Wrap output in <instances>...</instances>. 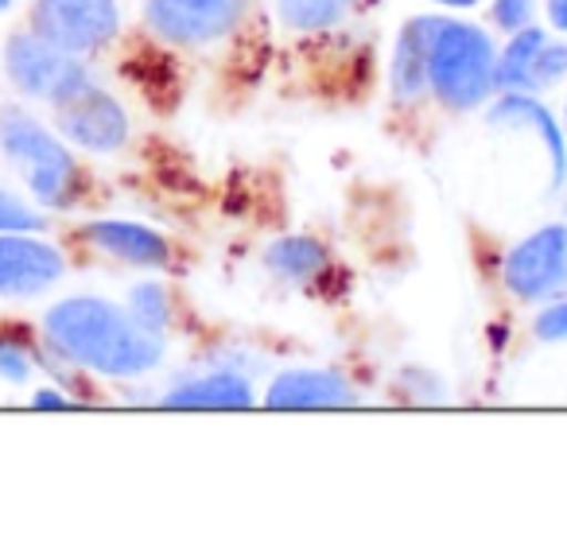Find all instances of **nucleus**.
Wrapping results in <instances>:
<instances>
[{
  "instance_id": "412c9836",
  "label": "nucleus",
  "mask_w": 567,
  "mask_h": 536,
  "mask_svg": "<svg viewBox=\"0 0 567 536\" xmlns=\"http://www.w3.org/2000/svg\"><path fill=\"white\" fill-rule=\"evenodd\" d=\"M528 12H533V0H497L494 4V20L502 28H525Z\"/></svg>"
},
{
  "instance_id": "ddd939ff",
  "label": "nucleus",
  "mask_w": 567,
  "mask_h": 536,
  "mask_svg": "<svg viewBox=\"0 0 567 536\" xmlns=\"http://www.w3.org/2000/svg\"><path fill=\"white\" fill-rule=\"evenodd\" d=\"M86 237L102 249L117 252L128 265H164L167 245L159 234H152L148 226H136V221H97L86 229Z\"/></svg>"
},
{
  "instance_id": "f03ea898",
  "label": "nucleus",
  "mask_w": 567,
  "mask_h": 536,
  "mask_svg": "<svg viewBox=\"0 0 567 536\" xmlns=\"http://www.w3.org/2000/svg\"><path fill=\"white\" fill-rule=\"evenodd\" d=\"M427 82L455 110L486 102L489 86H494V48H489L486 32L443 20L432 55H427Z\"/></svg>"
},
{
  "instance_id": "0eeeda50",
  "label": "nucleus",
  "mask_w": 567,
  "mask_h": 536,
  "mask_svg": "<svg viewBox=\"0 0 567 536\" xmlns=\"http://www.w3.org/2000/svg\"><path fill=\"white\" fill-rule=\"evenodd\" d=\"M59 128L66 133V141L82 144V148L113 152L125 144L128 117L110 94L82 86V90H74L71 97L59 102Z\"/></svg>"
},
{
  "instance_id": "7ed1b4c3",
  "label": "nucleus",
  "mask_w": 567,
  "mask_h": 536,
  "mask_svg": "<svg viewBox=\"0 0 567 536\" xmlns=\"http://www.w3.org/2000/svg\"><path fill=\"white\" fill-rule=\"evenodd\" d=\"M0 148L9 152L24 172L28 187L35 190L43 206H63L74 187V159L43 125H35L28 113H0Z\"/></svg>"
},
{
  "instance_id": "b1692460",
  "label": "nucleus",
  "mask_w": 567,
  "mask_h": 536,
  "mask_svg": "<svg viewBox=\"0 0 567 536\" xmlns=\"http://www.w3.org/2000/svg\"><path fill=\"white\" fill-rule=\"evenodd\" d=\"M35 409H74L66 396H59V393H35Z\"/></svg>"
},
{
  "instance_id": "2eb2a0df",
  "label": "nucleus",
  "mask_w": 567,
  "mask_h": 536,
  "mask_svg": "<svg viewBox=\"0 0 567 536\" xmlns=\"http://www.w3.org/2000/svg\"><path fill=\"white\" fill-rule=\"evenodd\" d=\"M268 268L288 280H308L323 268V245H316L311 237H284L268 249Z\"/></svg>"
},
{
  "instance_id": "9d476101",
  "label": "nucleus",
  "mask_w": 567,
  "mask_h": 536,
  "mask_svg": "<svg viewBox=\"0 0 567 536\" xmlns=\"http://www.w3.org/2000/svg\"><path fill=\"white\" fill-rule=\"evenodd\" d=\"M265 404L268 409H342V404H354V393L339 373L292 370L272 381Z\"/></svg>"
},
{
  "instance_id": "393cba45",
  "label": "nucleus",
  "mask_w": 567,
  "mask_h": 536,
  "mask_svg": "<svg viewBox=\"0 0 567 536\" xmlns=\"http://www.w3.org/2000/svg\"><path fill=\"white\" fill-rule=\"evenodd\" d=\"M548 17H551V24L567 32V0H548Z\"/></svg>"
},
{
  "instance_id": "6e6552de",
  "label": "nucleus",
  "mask_w": 567,
  "mask_h": 536,
  "mask_svg": "<svg viewBox=\"0 0 567 536\" xmlns=\"http://www.w3.org/2000/svg\"><path fill=\"white\" fill-rule=\"evenodd\" d=\"M63 277L59 249L32 237L0 234V296H35Z\"/></svg>"
},
{
  "instance_id": "423d86ee",
  "label": "nucleus",
  "mask_w": 567,
  "mask_h": 536,
  "mask_svg": "<svg viewBox=\"0 0 567 536\" xmlns=\"http://www.w3.org/2000/svg\"><path fill=\"white\" fill-rule=\"evenodd\" d=\"M505 285L520 300H540L567 285V229L544 226L528 241H520L505 260Z\"/></svg>"
},
{
  "instance_id": "6ab92c4d",
  "label": "nucleus",
  "mask_w": 567,
  "mask_h": 536,
  "mask_svg": "<svg viewBox=\"0 0 567 536\" xmlns=\"http://www.w3.org/2000/svg\"><path fill=\"white\" fill-rule=\"evenodd\" d=\"M559 74H567V48L564 43H556V48H540L528 82H533V86H548V82H556Z\"/></svg>"
},
{
  "instance_id": "aec40b11",
  "label": "nucleus",
  "mask_w": 567,
  "mask_h": 536,
  "mask_svg": "<svg viewBox=\"0 0 567 536\" xmlns=\"http://www.w3.org/2000/svg\"><path fill=\"white\" fill-rule=\"evenodd\" d=\"M43 221L35 218V210H28V206H20L12 195H4L0 190V234H20V229H40Z\"/></svg>"
},
{
  "instance_id": "9b49d317",
  "label": "nucleus",
  "mask_w": 567,
  "mask_h": 536,
  "mask_svg": "<svg viewBox=\"0 0 567 536\" xmlns=\"http://www.w3.org/2000/svg\"><path fill=\"white\" fill-rule=\"evenodd\" d=\"M443 20L420 17L404 28L401 48H396V71H393V86L401 102H416L427 86V55L435 48V35H440Z\"/></svg>"
},
{
  "instance_id": "a211bd4d",
  "label": "nucleus",
  "mask_w": 567,
  "mask_h": 536,
  "mask_svg": "<svg viewBox=\"0 0 567 536\" xmlns=\"http://www.w3.org/2000/svg\"><path fill=\"white\" fill-rule=\"evenodd\" d=\"M133 316L141 319L148 331H156L159 334V327L167 323V300H164V292H159L156 285H141L133 292Z\"/></svg>"
},
{
  "instance_id": "4468645a",
  "label": "nucleus",
  "mask_w": 567,
  "mask_h": 536,
  "mask_svg": "<svg viewBox=\"0 0 567 536\" xmlns=\"http://www.w3.org/2000/svg\"><path fill=\"white\" fill-rule=\"evenodd\" d=\"M167 409H249L252 393L237 373H210L187 389H175L167 396Z\"/></svg>"
},
{
  "instance_id": "dca6fc26",
  "label": "nucleus",
  "mask_w": 567,
  "mask_h": 536,
  "mask_svg": "<svg viewBox=\"0 0 567 536\" xmlns=\"http://www.w3.org/2000/svg\"><path fill=\"white\" fill-rule=\"evenodd\" d=\"M544 48V32L536 28H525L517 32V40L505 48L502 63L494 66V82L497 86H528V74H533V63Z\"/></svg>"
},
{
  "instance_id": "bb28decb",
  "label": "nucleus",
  "mask_w": 567,
  "mask_h": 536,
  "mask_svg": "<svg viewBox=\"0 0 567 536\" xmlns=\"http://www.w3.org/2000/svg\"><path fill=\"white\" fill-rule=\"evenodd\" d=\"M9 4H12V0H0V12H4V9H9Z\"/></svg>"
},
{
  "instance_id": "4be33fe9",
  "label": "nucleus",
  "mask_w": 567,
  "mask_h": 536,
  "mask_svg": "<svg viewBox=\"0 0 567 536\" xmlns=\"http://www.w3.org/2000/svg\"><path fill=\"white\" fill-rule=\"evenodd\" d=\"M536 334H540V339H548V342L567 339V303L544 311V316L536 319Z\"/></svg>"
},
{
  "instance_id": "f3484780",
  "label": "nucleus",
  "mask_w": 567,
  "mask_h": 536,
  "mask_svg": "<svg viewBox=\"0 0 567 536\" xmlns=\"http://www.w3.org/2000/svg\"><path fill=\"white\" fill-rule=\"evenodd\" d=\"M342 17V0H280V20L303 32L331 28Z\"/></svg>"
},
{
  "instance_id": "f8f14e48",
  "label": "nucleus",
  "mask_w": 567,
  "mask_h": 536,
  "mask_svg": "<svg viewBox=\"0 0 567 536\" xmlns=\"http://www.w3.org/2000/svg\"><path fill=\"white\" fill-rule=\"evenodd\" d=\"M489 121H494V125H528V128H533V133L544 141V148H548V156H551L556 187H564V179H567V144H564V133H559V125L551 121V113L544 110L540 102L513 94V97H505V102L494 105Z\"/></svg>"
},
{
  "instance_id": "20e7f679",
  "label": "nucleus",
  "mask_w": 567,
  "mask_h": 536,
  "mask_svg": "<svg viewBox=\"0 0 567 536\" xmlns=\"http://www.w3.org/2000/svg\"><path fill=\"white\" fill-rule=\"evenodd\" d=\"M9 74L24 94L48 97V102H63L74 90L86 86V66L71 55V51L55 48L40 35H17L9 43Z\"/></svg>"
},
{
  "instance_id": "a878e982",
  "label": "nucleus",
  "mask_w": 567,
  "mask_h": 536,
  "mask_svg": "<svg viewBox=\"0 0 567 536\" xmlns=\"http://www.w3.org/2000/svg\"><path fill=\"white\" fill-rule=\"evenodd\" d=\"M435 4H458V9H466V4H474V0H435Z\"/></svg>"
},
{
  "instance_id": "f257e3e1",
  "label": "nucleus",
  "mask_w": 567,
  "mask_h": 536,
  "mask_svg": "<svg viewBox=\"0 0 567 536\" xmlns=\"http://www.w3.org/2000/svg\"><path fill=\"white\" fill-rule=\"evenodd\" d=\"M48 339L63 358L113 378L144 373L164 358L156 331L105 300H66L51 308Z\"/></svg>"
},
{
  "instance_id": "5701e85b",
  "label": "nucleus",
  "mask_w": 567,
  "mask_h": 536,
  "mask_svg": "<svg viewBox=\"0 0 567 536\" xmlns=\"http://www.w3.org/2000/svg\"><path fill=\"white\" fill-rule=\"evenodd\" d=\"M0 373L9 381H28V358L17 347H0Z\"/></svg>"
},
{
  "instance_id": "39448f33",
  "label": "nucleus",
  "mask_w": 567,
  "mask_h": 536,
  "mask_svg": "<svg viewBox=\"0 0 567 536\" xmlns=\"http://www.w3.org/2000/svg\"><path fill=\"white\" fill-rule=\"evenodd\" d=\"M35 32L71 55L102 48L117 32V0H43L35 9Z\"/></svg>"
},
{
  "instance_id": "1a4fd4ad",
  "label": "nucleus",
  "mask_w": 567,
  "mask_h": 536,
  "mask_svg": "<svg viewBox=\"0 0 567 536\" xmlns=\"http://www.w3.org/2000/svg\"><path fill=\"white\" fill-rule=\"evenodd\" d=\"M229 20H234V0H148V24L175 43L218 40Z\"/></svg>"
}]
</instances>
